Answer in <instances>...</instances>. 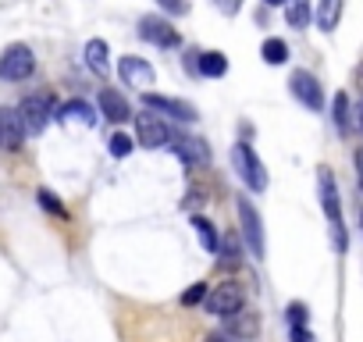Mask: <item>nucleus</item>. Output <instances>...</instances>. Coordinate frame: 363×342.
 Wrapping results in <instances>:
<instances>
[{"label":"nucleus","instance_id":"obj_23","mask_svg":"<svg viewBox=\"0 0 363 342\" xmlns=\"http://www.w3.org/2000/svg\"><path fill=\"white\" fill-rule=\"evenodd\" d=\"M285 18H289L292 29H306V22H310V4H306V0H289V4H285Z\"/></svg>","mask_w":363,"mask_h":342},{"label":"nucleus","instance_id":"obj_1","mask_svg":"<svg viewBox=\"0 0 363 342\" xmlns=\"http://www.w3.org/2000/svg\"><path fill=\"white\" fill-rule=\"evenodd\" d=\"M317 193H320V207L331 221V239H335V250L345 253L349 239H345V225H342V204H338V186H335V175L328 167H317Z\"/></svg>","mask_w":363,"mask_h":342},{"label":"nucleus","instance_id":"obj_30","mask_svg":"<svg viewBox=\"0 0 363 342\" xmlns=\"http://www.w3.org/2000/svg\"><path fill=\"white\" fill-rule=\"evenodd\" d=\"M214 8H218L221 15H239V11H242V0H214Z\"/></svg>","mask_w":363,"mask_h":342},{"label":"nucleus","instance_id":"obj_2","mask_svg":"<svg viewBox=\"0 0 363 342\" xmlns=\"http://www.w3.org/2000/svg\"><path fill=\"white\" fill-rule=\"evenodd\" d=\"M232 164H235L239 179L246 182L250 193H264V189H267V167L260 164V157H257V150H253L250 143H235V150H232Z\"/></svg>","mask_w":363,"mask_h":342},{"label":"nucleus","instance_id":"obj_16","mask_svg":"<svg viewBox=\"0 0 363 342\" xmlns=\"http://www.w3.org/2000/svg\"><path fill=\"white\" fill-rule=\"evenodd\" d=\"M82 54H86L89 72H96L100 79H107V72H111V50H107V43L104 40H89Z\"/></svg>","mask_w":363,"mask_h":342},{"label":"nucleus","instance_id":"obj_32","mask_svg":"<svg viewBox=\"0 0 363 342\" xmlns=\"http://www.w3.org/2000/svg\"><path fill=\"white\" fill-rule=\"evenodd\" d=\"M352 160H356V175H359V186H363V146L352 153Z\"/></svg>","mask_w":363,"mask_h":342},{"label":"nucleus","instance_id":"obj_19","mask_svg":"<svg viewBox=\"0 0 363 342\" xmlns=\"http://www.w3.org/2000/svg\"><path fill=\"white\" fill-rule=\"evenodd\" d=\"M193 228H196V236H200V246L207 250V253H218V246H221V239H218V228L203 218V214H193Z\"/></svg>","mask_w":363,"mask_h":342},{"label":"nucleus","instance_id":"obj_20","mask_svg":"<svg viewBox=\"0 0 363 342\" xmlns=\"http://www.w3.org/2000/svg\"><path fill=\"white\" fill-rule=\"evenodd\" d=\"M260 57H264L267 65H285V61H289V43L278 40V36H267V40L260 43Z\"/></svg>","mask_w":363,"mask_h":342},{"label":"nucleus","instance_id":"obj_6","mask_svg":"<svg viewBox=\"0 0 363 342\" xmlns=\"http://www.w3.org/2000/svg\"><path fill=\"white\" fill-rule=\"evenodd\" d=\"M33 72H36V57L26 43H11L0 54V79L4 82H26Z\"/></svg>","mask_w":363,"mask_h":342},{"label":"nucleus","instance_id":"obj_17","mask_svg":"<svg viewBox=\"0 0 363 342\" xmlns=\"http://www.w3.org/2000/svg\"><path fill=\"white\" fill-rule=\"evenodd\" d=\"M57 121H82V125H96V114H93V107L86 104V100H68L65 107H57V114H54Z\"/></svg>","mask_w":363,"mask_h":342},{"label":"nucleus","instance_id":"obj_27","mask_svg":"<svg viewBox=\"0 0 363 342\" xmlns=\"http://www.w3.org/2000/svg\"><path fill=\"white\" fill-rule=\"evenodd\" d=\"M207 282H196L193 289H186V292H182V307H196V303H203L207 299Z\"/></svg>","mask_w":363,"mask_h":342},{"label":"nucleus","instance_id":"obj_13","mask_svg":"<svg viewBox=\"0 0 363 342\" xmlns=\"http://www.w3.org/2000/svg\"><path fill=\"white\" fill-rule=\"evenodd\" d=\"M118 75H121V82H125V86H135V89H146V86H153V82H157V72H153L143 57H121Z\"/></svg>","mask_w":363,"mask_h":342},{"label":"nucleus","instance_id":"obj_24","mask_svg":"<svg viewBox=\"0 0 363 342\" xmlns=\"http://www.w3.org/2000/svg\"><path fill=\"white\" fill-rule=\"evenodd\" d=\"M331 118L338 125V132L349 128V96L345 93H335V104H331Z\"/></svg>","mask_w":363,"mask_h":342},{"label":"nucleus","instance_id":"obj_21","mask_svg":"<svg viewBox=\"0 0 363 342\" xmlns=\"http://www.w3.org/2000/svg\"><path fill=\"white\" fill-rule=\"evenodd\" d=\"M225 72H228V57H225V54H218V50L200 54V75H207V79H221Z\"/></svg>","mask_w":363,"mask_h":342},{"label":"nucleus","instance_id":"obj_12","mask_svg":"<svg viewBox=\"0 0 363 342\" xmlns=\"http://www.w3.org/2000/svg\"><path fill=\"white\" fill-rule=\"evenodd\" d=\"M22 143H26V125L18 118V107H0V146L22 150Z\"/></svg>","mask_w":363,"mask_h":342},{"label":"nucleus","instance_id":"obj_10","mask_svg":"<svg viewBox=\"0 0 363 342\" xmlns=\"http://www.w3.org/2000/svg\"><path fill=\"white\" fill-rule=\"evenodd\" d=\"M289 89H292V96L299 100V104H306L310 111H320L324 107V89H320V82L310 75V72H292V79H289Z\"/></svg>","mask_w":363,"mask_h":342},{"label":"nucleus","instance_id":"obj_36","mask_svg":"<svg viewBox=\"0 0 363 342\" xmlns=\"http://www.w3.org/2000/svg\"><path fill=\"white\" fill-rule=\"evenodd\" d=\"M359 228H363V211H359Z\"/></svg>","mask_w":363,"mask_h":342},{"label":"nucleus","instance_id":"obj_14","mask_svg":"<svg viewBox=\"0 0 363 342\" xmlns=\"http://www.w3.org/2000/svg\"><path fill=\"white\" fill-rule=\"evenodd\" d=\"M96 104H100V114H107V121H114V125H121V121H128L132 118V107H128V100L118 93V89H100V96H96Z\"/></svg>","mask_w":363,"mask_h":342},{"label":"nucleus","instance_id":"obj_26","mask_svg":"<svg viewBox=\"0 0 363 342\" xmlns=\"http://www.w3.org/2000/svg\"><path fill=\"white\" fill-rule=\"evenodd\" d=\"M36 200H40V207H43V211H50V214H57V218H65V214H68V211L61 207V200H57L50 189H40V193H36Z\"/></svg>","mask_w":363,"mask_h":342},{"label":"nucleus","instance_id":"obj_3","mask_svg":"<svg viewBox=\"0 0 363 342\" xmlns=\"http://www.w3.org/2000/svg\"><path fill=\"white\" fill-rule=\"evenodd\" d=\"M54 114H57V111H54V96H50V93H29V96L18 104V118H22V125H26V136H40Z\"/></svg>","mask_w":363,"mask_h":342},{"label":"nucleus","instance_id":"obj_33","mask_svg":"<svg viewBox=\"0 0 363 342\" xmlns=\"http://www.w3.org/2000/svg\"><path fill=\"white\" fill-rule=\"evenodd\" d=\"M207 342H232V335H228V331H211Z\"/></svg>","mask_w":363,"mask_h":342},{"label":"nucleus","instance_id":"obj_15","mask_svg":"<svg viewBox=\"0 0 363 342\" xmlns=\"http://www.w3.org/2000/svg\"><path fill=\"white\" fill-rule=\"evenodd\" d=\"M242 257H246L242 239H239L235 232H225V236H221V246H218V267L235 271V267H242Z\"/></svg>","mask_w":363,"mask_h":342},{"label":"nucleus","instance_id":"obj_11","mask_svg":"<svg viewBox=\"0 0 363 342\" xmlns=\"http://www.w3.org/2000/svg\"><path fill=\"white\" fill-rule=\"evenodd\" d=\"M171 150L182 157V164H189V167H207V164H211V146H207L203 139L174 136V139H171Z\"/></svg>","mask_w":363,"mask_h":342},{"label":"nucleus","instance_id":"obj_5","mask_svg":"<svg viewBox=\"0 0 363 342\" xmlns=\"http://www.w3.org/2000/svg\"><path fill=\"white\" fill-rule=\"evenodd\" d=\"M242 303H246V292H242V285L239 282H221V285H214L211 292H207V299H203V307H207V314H214V317H232V314H239L242 310Z\"/></svg>","mask_w":363,"mask_h":342},{"label":"nucleus","instance_id":"obj_8","mask_svg":"<svg viewBox=\"0 0 363 342\" xmlns=\"http://www.w3.org/2000/svg\"><path fill=\"white\" fill-rule=\"evenodd\" d=\"M139 36H143L146 43L160 47V50H171V47L182 43V40H178V29H174L164 15H146V18H139Z\"/></svg>","mask_w":363,"mask_h":342},{"label":"nucleus","instance_id":"obj_28","mask_svg":"<svg viewBox=\"0 0 363 342\" xmlns=\"http://www.w3.org/2000/svg\"><path fill=\"white\" fill-rule=\"evenodd\" d=\"M306 321H310V310H306V303H289V324L292 328H306Z\"/></svg>","mask_w":363,"mask_h":342},{"label":"nucleus","instance_id":"obj_18","mask_svg":"<svg viewBox=\"0 0 363 342\" xmlns=\"http://www.w3.org/2000/svg\"><path fill=\"white\" fill-rule=\"evenodd\" d=\"M338 18H342V0H320L317 4V26L324 33H335Z\"/></svg>","mask_w":363,"mask_h":342},{"label":"nucleus","instance_id":"obj_7","mask_svg":"<svg viewBox=\"0 0 363 342\" xmlns=\"http://www.w3.org/2000/svg\"><path fill=\"white\" fill-rule=\"evenodd\" d=\"M239 225H242V236L250 243L253 260H264V250H267V243H264V221H260V211L250 200H239Z\"/></svg>","mask_w":363,"mask_h":342},{"label":"nucleus","instance_id":"obj_29","mask_svg":"<svg viewBox=\"0 0 363 342\" xmlns=\"http://www.w3.org/2000/svg\"><path fill=\"white\" fill-rule=\"evenodd\" d=\"M157 4H160L167 15H186V11H189V4H186V0H157Z\"/></svg>","mask_w":363,"mask_h":342},{"label":"nucleus","instance_id":"obj_35","mask_svg":"<svg viewBox=\"0 0 363 342\" xmlns=\"http://www.w3.org/2000/svg\"><path fill=\"white\" fill-rule=\"evenodd\" d=\"M356 121H359V128H363V100H359V107H356Z\"/></svg>","mask_w":363,"mask_h":342},{"label":"nucleus","instance_id":"obj_4","mask_svg":"<svg viewBox=\"0 0 363 342\" xmlns=\"http://www.w3.org/2000/svg\"><path fill=\"white\" fill-rule=\"evenodd\" d=\"M132 118H135V143H139V146H146V150L171 146L174 132H171V125H167L160 114H153V111H139V114H132Z\"/></svg>","mask_w":363,"mask_h":342},{"label":"nucleus","instance_id":"obj_25","mask_svg":"<svg viewBox=\"0 0 363 342\" xmlns=\"http://www.w3.org/2000/svg\"><path fill=\"white\" fill-rule=\"evenodd\" d=\"M132 146H135V139H132L128 132H114V136L107 139L111 157H128V153H132Z\"/></svg>","mask_w":363,"mask_h":342},{"label":"nucleus","instance_id":"obj_34","mask_svg":"<svg viewBox=\"0 0 363 342\" xmlns=\"http://www.w3.org/2000/svg\"><path fill=\"white\" fill-rule=\"evenodd\" d=\"M264 4H267V8H285L289 0H264Z\"/></svg>","mask_w":363,"mask_h":342},{"label":"nucleus","instance_id":"obj_9","mask_svg":"<svg viewBox=\"0 0 363 342\" xmlns=\"http://www.w3.org/2000/svg\"><path fill=\"white\" fill-rule=\"evenodd\" d=\"M143 104H146V111L164 114V118H174V121H196V107L186 104V100L160 96V93H143Z\"/></svg>","mask_w":363,"mask_h":342},{"label":"nucleus","instance_id":"obj_22","mask_svg":"<svg viewBox=\"0 0 363 342\" xmlns=\"http://www.w3.org/2000/svg\"><path fill=\"white\" fill-rule=\"evenodd\" d=\"M257 328H260V321H257V314H253V310H250V314H246V310H239V314H232V317H228V335H253Z\"/></svg>","mask_w":363,"mask_h":342},{"label":"nucleus","instance_id":"obj_31","mask_svg":"<svg viewBox=\"0 0 363 342\" xmlns=\"http://www.w3.org/2000/svg\"><path fill=\"white\" fill-rule=\"evenodd\" d=\"M292 342H317V338L310 335V328H292Z\"/></svg>","mask_w":363,"mask_h":342}]
</instances>
